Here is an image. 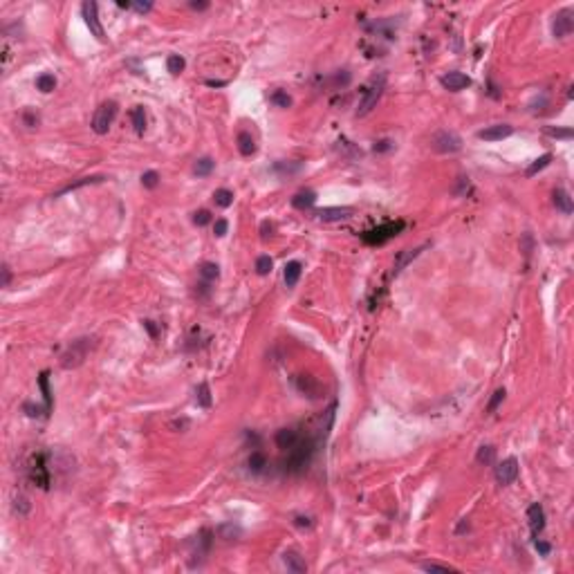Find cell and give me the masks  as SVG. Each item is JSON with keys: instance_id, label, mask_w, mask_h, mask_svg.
Returning a JSON list of instances; mask_svg holds the SVG:
<instances>
[{"instance_id": "816d5d0a", "label": "cell", "mask_w": 574, "mask_h": 574, "mask_svg": "<svg viewBox=\"0 0 574 574\" xmlns=\"http://www.w3.org/2000/svg\"><path fill=\"white\" fill-rule=\"evenodd\" d=\"M227 229H229V222L227 220H215V225H213V233L218 238H222L227 233Z\"/></svg>"}, {"instance_id": "94428289", "label": "cell", "mask_w": 574, "mask_h": 574, "mask_svg": "<svg viewBox=\"0 0 574 574\" xmlns=\"http://www.w3.org/2000/svg\"><path fill=\"white\" fill-rule=\"evenodd\" d=\"M171 427H173V429H182V431H184V429L189 427V419H175V422H173Z\"/></svg>"}, {"instance_id": "5bb4252c", "label": "cell", "mask_w": 574, "mask_h": 574, "mask_svg": "<svg viewBox=\"0 0 574 574\" xmlns=\"http://www.w3.org/2000/svg\"><path fill=\"white\" fill-rule=\"evenodd\" d=\"M511 133H514V128H511L509 123H493V126L485 128V131H480L478 137L485 139V141H498V139L509 137Z\"/></svg>"}, {"instance_id": "5b68a950", "label": "cell", "mask_w": 574, "mask_h": 574, "mask_svg": "<svg viewBox=\"0 0 574 574\" xmlns=\"http://www.w3.org/2000/svg\"><path fill=\"white\" fill-rule=\"evenodd\" d=\"M117 103L115 101H103L101 106H99L95 110V117H92V131H95L97 135H106L110 131V126H113L115 117H117Z\"/></svg>"}, {"instance_id": "f35d334b", "label": "cell", "mask_w": 574, "mask_h": 574, "mask_svg": "<svg viewBox=\"0 0 574 574\" xmlns=\"http://www.w3.org/2000/svg\"><path fill=\"white\" fill-rule=\"evenodd\" d=\"M269 99H271V103H276L279 108H289V106H292V97H289L287 92H283V90H276Z\"/></svg>"}, {"instance_id": "6f0895ef", "label": "cell", "mask_w": 574, "mask_h": 574, "mask_svg": "<svg viewBox=\"0 0 574 574\" xmlns=\"http://www.w3.org/2000/svg\"><path fill=\"white\" fill-rule=\"evenodd\" d=\"M261 231H263V238H269L271 231H274V225H271V222H263V225H261Z\"/></svg>"}, {"instance_id": "11a10c76", "label": "cell", "mask_w": 574, "mask_h": 574, "mask_svg": "<svg viewBox=\"0 0 574 574\" xmlns=\"http://www.w3.org/2000/svg\"><path fill=\"white\" fill-rule=\"evenodd\" d=\"M534 545H536V550H539V554H543V557H547V554L552 552V545H550V543H545V541H539V539H536Z\"/></svg>"}, {"instance_id": "680465c9", "label": "cell", "mask_w": 574, "mask_h": 574, "mask_svg": "<svg viewBox=\"0 0 574 574\" xmlns=\"http://www.w3.org/2000/svg\"><path fill=\"white\" fill-rule=\"evenodd\" d=\"M9 281H11V271L7 265H3V287H9Z\"/></svg>"}, {"instance_id": "52a82bcc", "label": "cell", "mask_w": 574, "mask_h": 574, "mask_svg": "<svg viewBox=\"0 0 574 574\" xmlns=\"http://www.w3.org/2000/svg\"><path fill=\"white\" fill-rule=\"evenodd\" d=\"M431 144H433V151L437 153H458L462 148V139L460 135H455L453 131H440L433 135V139H431Z\"/></svg>"}, {"instance_id": "44dd1931", "label": "cell", "mask_w": 574, "mask_h": 574, "mask_svg": "<svg viewBox=\"0 0 574 574\" xmlns=\"http://www.w3.org/2000/svg\"><path fill=\"white\" fill-rule=\"evenodd\" d=\"M236 144H238L240 155H245V157H249V155H254V153H256V141H254V137H251V133H247V131L238 133Z\"/></svg>"}, {"instance_id": "6125c7cd", "label": "cell", "mask_w": 574, "mask_h": 574, "mask_svg": "<svg viewBox=\"0 0 574 574\" xmlns=\"http://www.w3.org/2000/svg\"><path fill=\"white\" fill-rule=\"evenodd\" d=\"M523 240H525V256H529V254H532V236L527 233Z\"/></svg>"}, {"instance_id": "7402d4cb", "label": "cell", "mask_w": 574, "mask_h": 574, "mask_svg": "<svg viewBox=\"0 0 574 574\" xmlns=\"http://www.w3.org/2000/svg\"><path fill=\"white\" fill-rule=\"evenodd\" d=\"M552 197H554V207H557L559 211H563L565 215H570V213H572L574 205H572V197H570V193H567V191L557 189V191L552 193Z\"/></svg>"}, {"instance_id": "d4e9b609", "label": "cell", "mask_w": 574, "mask_h": 574, "mask_svg": "<svg viewBox=\"0 0 574 574\" xmlns=\"http://www.w3.org/2000/svg\"><path fill=\"white\" fill-rule=\"evenodd\" d=\"M301 263L299 261H292V263H287L285 265V271H283V279H285V285L287 287H294L296 283H299V279H301Z\"/></svg>"}, {"instance_id": "d6a6232c", "label": "cell", "mask_w": 574, "mask_h": 574, "mask_svg": "<svg viewBox=\"0 0 574 574\" xmlns=\"http://www.w3.org/2000/svg\"><path fill=\"white\" fill-rule=\"evenodd\" d=\"M476 460L480 462V465H485V467L493 465V460H496V449L489 447V444H487V447H480L478 453H476Z\"/></svg>"}, {"instance_id": "ac0fdd59", "label": "cell", "mask_w": 574, "mask_h": 574, "mask_svg": "<svg viewBox=\"0 0 574 574\" xmlns=\"http://www.w3.org/2000/svg\"><path fill=\"white\" fill-rule=\"evenodd\" d=\"M283 563L287 565V570L289 572H296V574H303V572H307V565H305V561H303V557H301L299 552H285L283 554Z\"/></svg>"}, {"instance_id": "ba28073f", "label": "cell", "mask_w": 574, "mask_h": 574, "mask_svg": "<svg viewBox=\"0 0 574 574\" xmlns=\"http://www.w3.org/2000/svg\"><path fill=\"white\" fill-rule=\"evenodd\" d=\"M518 473H521V467H518L516 458H507L503 460L501 465L496 467V480L501 485H511L518 480Z\"/></svg>"}, {"instance_id": "ab89813d", "label": "cell", "mask_w": 574, "mask_h": 574, "mask_svg": "<svg viewBox=\"0 0 574 574\" xmlns=\"http://www.w3.org/2000/svg\"><path fill=\"white\" fill-rule=\"evenodd\" d=\"M469 191H471V182H469V177H458V184H455V189H453V193L458 195V197H467L469 195Z\"/></svg>"}, {"instance_id": "be15d7a7", "label": "cell", "mask_w": 574, "mask_h": 574, "mask_svg": "<svg viewBox=\"0 0 574 574\" xmlns=\"http://www.w3.org/2000/svg\"><path fill=\"white\" fill-rule=\"evenodd\" d=\"M117 7H121V9H133V3H128V0H119V3H117Z\"/></svg>"}, {"instance_id": "9c48e42d", "label": "cell", "mask_w": 574, "mask_h": 574, "mask_svg": "<svg viewBox=\"0 0 574 574\" xmlns=\"http://www.w3.org/2000/svg\"><path fill=\"white\" fill-rule=\"evenodd\" d=\"M572 9H561L557 16H554V23H552V32L557 39H565V36L572 34L574 29V18H572Z\"/></svg>"}, {"instance_id": "603a6c76", "label": "cell", "mask_w": 574, "mask_h": 574, "mask_svg": "<svg viewBox=\"0 0 574 574\" xmlns=\"http://www.w3.org/2000/svg\"><path fill=\"white\" fill-rule=\"evenodd\" d=\"M39 386H41L43 399H45V411H47V415H49V413H52V409H54V399H52V391H49V373H47V370H43V373H41Z\"/></svg>"}, {"instance_id": "f907efd6", "label": "cell", "mask_w": 574, "mask_h": 574, "mask_svg": "<svg viewBox=\"0 0 574 574\" xmlns=\"http://www.w3.org/2000/svg\"><path fill=\"white\" fill-rule=\"evenodd\" d=\"M197 296H200V299H209V296H211V283L209 281H205V283H197Z\"/></svg>"}, {"instance_id": "8fae6325", "label": "cell", "mask_w": 574, "mask_h": 574, "mask_svg": "<svg viewBox=\"0 0 574 574\" xmlns=\"http://www.w3.org/2000/svg\"><path fill=\"white\" fill-rule=\"evenodd\" d=\"M353 213H355L353 207H325V209H319V211H314V215H317L319 220H323V222L345 220V218H350Z\"/></svg>"}, {"instance_id": "83f0119b", "label": "cell", "mask_w": 574, "mask_h": 574, "mask_svg": "<svg viewBox=\"0 0 574 574\" xmlns=\"http://www.w3.org/2000/svg\"><path fill=\"white\" fill-rule=\"evenodd\" d=\"M195 399H197V404H200L202 409H209V406H211V388H209L207 381L197 384V388H195Z\"/></svg>"}, {"instance_id": "e0dca14e", "label": "cell", "mask_w": 574, "mask_h": 574, "mask_svg": "<svg viewBox=\"0 0 574 574\" xmlns=\"http://www.w3.org/2000/svg\"><path fill=\"white\" fill-rule=\"evenodd\" d=\"M274 440H276V447H279V449H283V451H289V449H292L294 444L301 440V435L296 433L294 429H281L279 433H276Z\"/></svg>"}, {"instance_id": "e575fe53", "label": "cell", "mask_w": 574, "mask_h": 574, "mask_svg": "<svg viewBox=\"0 0 574 574\" xmlns=\"http://www.w3.org/2000/svg\"><path fill=\"white\" fill-rule=\"evenodd\" d=\"M301 169H303L301 162H276L274 164V171L281 173V175H294V173H299Z\"/></svg>"}, {"instance_id": "4fadbf2b", "label": "cell", "mask_w": 574, "mask_h": 574, "mask_svg": "<svg viewBox=\"0 0 574 574\" xmlns=\"http://www.w3.org/2000/svg\"><path fill=\"white\" fill-rule=\"evenodd\" d=\"M440 83L447 90H451V92H460V90H465V88L471 85V79H469L467 74H462V72H449V74H444V77L440 79Z\"/></svg>"}, {"instance_id": "8992f818", "label": "cell", "mask_w": 574, "mask_h": 574, "mask_svg": "<svg viewBox=\"0 0 574 574\" xmlns=\"http://www.w3.org/2000/svg\"><path fill=\"white\" fill-rule=\"evenodd\" d=\"M27 476L36 487L49 489V485H52V473H49V467L45 462V453L34 455V460L29 462V467H27Z\"/></svg>"}, {"instance_id": "74e56055", "label": "cell", "mask_w": 574, "mask_h": 574, "mask_svg": "<svg viewBox=\"0 0 574 574\" xmlns=\"http://www.w3.org/2000/svg\"><path fill=\"white\" fill-rule=\"evenodd\" d=\"M419 567L427 572H455V567L451 565H444V563H435V561H424V563H419Z\"/></svg>"}, {"instance_id": "60d3db41", "label": "cell", "mask_w": 574, "mask_h": 574, "mask_svg": "<svg viewBox=\"0 0 574 574\" xmlns=\"http://www.w3.org/2000/svg\"><path fill=\"white\" fill-rule=\"evenodd\" d=\"M29 509H32V505H29V501H27L25 496H18L16 501H14V511H16L18 516H27Z\"/></svg>"}, {"instance_id": "3957f363", "label": "cell", "mask_w": 574, "mask_h": 574, "mask_svg": "<svg viewBox=\"0 0 574 574\" xmlns=\"http://www.w3.org/2000/svg\"><path fill=\"white\" fill-rule=\"evenodd\" d=\"M384 88H386V74L381 72L377 77H373V81L363 90V99H361L359 108H357V117H366L368 113H373V108L377 106V101L384 95Z\"/></svg>"}, {"instance_id": "2e32d148", "label": "cell", "mask_w": 574, "mask_h": 574, "mask_svg": "<svg viewBox=\"0 0 574 574\" xmlns=\"http://www.w3.org/2000/svg\"><path fill=\"white\" fill-rule=\"evenodd\" d=\"M424 247H429V245H422V247H415V249H404V251H399L397 254V261H395V265H393V274L397 276L399 271H402L406 265H409L413 258H417L419 254H422V249Z\"/></svg>"}, {"instance_id": "f6af8a7d", "label": "cell", "mask_w": 574, "mask_h": 574, "mask_svg": "<svg viewBox=\"0 0 574 574\" xmlns=\"http://www.w3.org/2000/svg\"><path fill=\"white\" fill-rule=\"evenodd\" d=\"M271 265H274V263H271L269 256H261V258L256 261V271H258L261 276H267L269 271H271Z\"/></svg>"}, {"instance_id": "681fc988", "label": "cell", "mask_w": 574, "mask_h": 574, "mask_svg": "<svg viewBox=\"0 0 574 574\" xmlns=\"http://www.w3.org/2000/svg\"><path fill=\"white\" fill-rule=\"evenodd\" d=\"M23 121H25V126L36 128V126H39V115H34L32 110H25V113H23Z\"/></svg>"}, {"instance_id": "6da1fadb", "label": "cell", "mask_w": 574, "mask_h": 574, "mask_svg": "<svg viewBox=\"0 0 574 574\" xmlns=\"http://www.w3.org/2000/svg\"><path fill=\"white\" fill-rule=\"evenodd\" d=\"M317 447H319L317 440H312V437L303 440V437H301V440L287 451V458H285V462H283V469H285L287 473L305 471V469L310 467L312 455H314V451H317Z\"/></svg>"}, {"instance_id": "7a4b0ae2", "label": "cell", "mask_w": 574, "mask_h": 574, "mask_svg": "<svg viewBox=\"0 0 574 574\" xmlns=\"http://www.w3.org/2000/svg\"><path fill=\"white\" fill-rule=\"evenodd\" d=\"M404 227H406V222L404 220H397V222H384V225H379V227H375V229H368V231H363L361 233V240L366 245H384V243H388V240L391 238H395V236H399V233L404 231Z\"/></svg>"}, {"instance_id": "4316f807", "label": "cell", "mask_w": 574, "mask_h": 574, "mask_svg": "<svg viewBox=\"0 0 574 574\" xmlns=\"http://www.w3.org/2000/svg\"><path fill=\"white\" fill-rule=\"evenodd\" d=\"M131 119H133L135 133L144 135V131H146V110H144V106H135L131 110Z\"/></svg>"}, {"instance_id": "ee69618b", "label": "cell", "mask_w": 574, "mask_h": 574, "mask_svg": "<svg viewBox=\"0 0 574 574\" xmlns=\"http://www.w3.org/2000/svg\"><path fill=\"white\" fill-rule=\"evenodd\" d=\"M545 133L550 135V137H554V139H572L574 137L572 128H547Z\"/></svg>"}, {"instance_id": "484cf974", "label": "cell", "mask_w": 574, "mask_h": 574, "mask_svg": "<svg viewBox=\"0 0 574 574\" xmlns=\"http://www.w3.org/2000/svg\"><path fill=\"white\" fill-rule=\"evenodd\" d=\"M247 465H249L251 473H263L265 469L269 467V460H267V455H265L263 451H254L249 455V460H247Z\"/></svg>"}, {"instance_id": "1f68e13d", "label": "cell", "mask_w": 574, "mask_h": 574, "mask_svg": "<svg viewBox=\"0 0 574 574\" xmlns=\"http://www.w3.org/2000/svg\"><path fill=\"white\" fill-rule=\"evenodd\" d=\"M550 162H552V153H545V155H541L539 159H534L532 166H529V169L525 171V175H527V177H534L539 171H543L545 166H550Z\"/></svg>"}, {"instance_id": "bcb514c9", "label": "cell", "mask_w": 574, "mask_h": 574, "mask_svg": "<svg viewBox=\"0 0 574 574\" xmlns=\"http://www.w3.org/2000/svg\"><path fill=\"white\" fill-rule=\"evenodd\" d=\"M193 222H195L197 227H205V225H209V222H211V213H209L207 209H200V211L193 213Z\"/></svg>"}, {"instance_id": "9a60e30c", "label": "cell", "mask_w": 574, "mask_h": 574, "mask_svg": "<svg viewBox=\"0 0 574 574\" xmlns=\"http://www.w3.org/2000/svg\"><path fill=\"white\" fill-rule=\"evenodd\" d=\"M296 388H299L303 395H307L310 399H317L321 395V386L319 381L310 377V375H301V377H296Z\"/></svg>"}, {"instance_id": "836d02e7", "label": "cell", "mask_w": 574, "mask_h": 574, "mask_svg": "<svg viewBox=\"0 0 574 574\" xmlns=\"http://www.w3.org/2000/svg\"><path fill=\"white\" fill-rule=\"evenodd\" d=\"M213 202L218 207H222V209H227V207H231L233 205V193L229 189H218L213 193Z\"/></svg>"}, {"instance_id": "7bdbcfd3", "label": "cell", "mask_w": 574, "mask_h": 574, "mask_svg": "<svg viewBox=\"0 0 574 574\" xmlns=\"http://www.w3.org/2000/svg\"><path fill=\"white\" fill-rule=\"evenodd\" d=\"M505 395H507V393H505V388H498V391L491 395L489 404H487V413H493V411H496L498 406H501V402L505 399Z\"/></svg>"}, {"instance_id": "277c9868", "label": "cell", "mask_w": 574, "mask_h": 574, "mask_svg": "<svg viewBox=\"0 0 574 574\" xmlns=\"http://www.w3.org/2000/svg\"><path fill=\"white\" fill-rule=\"evenodd\" d=\"M90 350H92V339H88V337L77 339V341H72L70 345H67L65 353L61 355V366H63L65 370L81 366Z\"/></svg>"}, {"instance_id": "8d00e7d4", "label": "cell", "mask_w": 574, "mask_h": 574, "mask_svg": "<svg viewBox=\"0 0 574 574\" xmlns=\"http://www.w3.org/2000/svg\"><path fill=\"white\" fill-rule=\"evenodd\" d=\"M36 88H39L41 92H52L54 88H57V79H54V74H41V77L36 79Z\"/></svg>"}, {"instance_id": "d590c367", "label": "cell", "mask_w": 574, "mask_h": 574, "mask_svg": "<svg viewBox=\"0 0 574 574\" xmlns=\"http://www.w3.org/2000/svg\"><path fill=\"white\" fill-rule=\"evenodd\" d=\"M200 276H202L205 281L213 283V281L220 276V267H218L215 263H202V267H200Z\"/></svg>"}, {"instance_id": "f1b7e54d", "label": "cell", "mask_w": 574, "mask_h": 574, "mask_svg": "<svg viewBox=\"0 0 574 574\" xmlns=\"http://www.w3.org/2000/svg\"><path fill=\"white\" fill-rule=\"evenodd\" d=\"M213 169H215V162L211 157H200L195 162V166H193V173L197 177H207V175H211Z\"/></svg>"}, {"instance_id": "9f6ffc18", "label": "cell", "mask_w": 574, "mask_h": 574, "mask_svg": "<svg viewBox=\"0 0 574 574\" xmlns=\"http://www.w3.org/2000/svg\"><path fill=\"white\" fill-rule=\"evenodd\" d=\"M133 9L139 11V14H146V11L153 9V3H133Z\"/></svg>"}, {"instance_id": "4dcf8cb0", "label": "cell", "mask_w": 574, "mask_h": 574, "mask_svg": "<svg viewBox=\"0 0 574 574\" xmlns=\"http://www.w3.org/2000/svg\"><path fill=\"white\" fill-rule=\"evenodd\" d=\"M166 67H169V72L173 74V77H177V74L184 72V67H187V61H184L180 54H171V57L166 59Z\"/></svg>"}, {"instance_id": "db71d44e", "label": "cell", "mask_w": 574, "mask_h": 574, "mask_svg": "<svg viewBox=\"0 0 574 574\" xmlns=\"http://www.w3.org/2000/svg\"><path fill=\"white\" fill-rule=\"evenodd\" d=\"M294 525L296 527H305V529H310L314 523H312V518L310 516H294Z\"/></svg>"}, {"instance_id": "b9f144b4", "label": "cell", "mask_w": 574, "mask_h": 574, "mask_svg": "<svg viewBox=\"0 0 574 574\" xmlns=\"http://www.w3.org/2000/svg\"><path fill=\"white\" fill-rule=\"evenodd\" d=\"M141 184H144L146 189H155L159 184V173L157 171H146L144 175H141Z\"/></svg>"}, {"instance_id": "c3c4849f", "label": "cell", "mask_w": 574, "mask_h": 574, "mask_svg": "<svg viewBox=\"0 0 574 574\" xmlns=\"http://www.w3.org/2000/svg\"><path fill=\"white\" fill-rule=\"evenodd\" d=\"M393 148H395V144L391 139H377L375 146H373V151L375 153H388V151H393Z\"/></svg>"}, {"instance_id": "d6986e66", "label": "cell", "mask_w": 574, "mask_h": 574, "mask_svg": "<svg viewBox=\"0 0 574 574\" xmlns=\"http://www.w3.org/2000/svg\"><path fill=\"white\" fill-rule=\"evenodd\" d=\"M314 202H317V193H314V191H310V189L299 191V193L292 197V207H294V209H301V211H305V209H312Z\"/></svg>"}, {"instance_id": "e7e4bbea", "label": "cell", "mask_w": 574, "mask_h": 574, "mask_svg": "<svg viewBox=\"0 0 574 574\" xmlns=\"http://www.w3.org/2000/svg\"><path fill=\"white\" fill-rule=\"evenodd\" d=\"M465 529H469V523H467V521H462V525L458 527V534H462V532H465Z\"/></svg>"}, {"instance_id": "f546056e", "label": "cell", "mask_w": 574, "mask_h": 574, "mask_svg": "<svg viewBox=\"0 0 574 574\" xmlns=\"http://www.w3.org/2000/svg\"><path fill=\"white\" fill-rule=\"evenodd\" d=\"M218 534H220V539H225V541H236V539H240L243 529H240L238 525H233V523H225V525L218 527Z\"/></svg>"}, {"instance_id": "30bf717a", "label": "cell", "mask_w": 574, "mask_h": 574, "mask_svg": "<svg viewBox=\"0 0 574 574\" xmlns=\"http://www.w3.org/2000/svg\"><path fill=\"white\" fill-rule=\"evenodd\" d=\"M81 11H83L85 25L90 27V32L95 34L99 41H106V34H103V27H101V23H99V16H97V3H90V0H88V3H83Z\"/></svg>"}, {"instance_id": "7c38bea8", "label": "cell", "mask_w": 574, "mask_h": 574, "mask_svg": "<svg viewBox=\"0 0 574 574\" xmlns=\"http://www.w3.org/2000/svg\"><path fill=\"white\" fill-rule=\"evenodd\" d=\"M527 521H529V529H532V536L534 539H539V534L545 529V511H543V507L539 503L529 505L527 509Z\"/></svg>"}, {"instance_id": "7dc6e473", "label": "cell", "mask_w": 574, "mask_h": 574, "mask_svg": "<svg viewBox=\"0 0 574 574\" xmlns=\"http://www.w3.org/2000/svg\"><path fill=\"white\" fill-rule=\"evenodd\" d=\"M23 411L27 413L29 417H41V415L47 417V411H45V409H41V406H34V404H29V402L23 404Z\"/></svg>"}, {"instance_id": "91938a15", "label": "cell", "mask_w": 574, "mask_h": 574, "mask_svg": "<svg viewBox=\"0 0 574 574\" xmlns=\"http://www.w3.org/2000/svg\"><path fill=\"white\" fill-rule=\"evenodd\" d=\"M191 5V9H195V11H205V9H209V3H189Z\"/></svg>"}, {"instance_id": "f5cc1de1", "label": "cell", "mask_w": 574, "mask_h": 574, "mask_svg": "<svg viewBox=\"0 0 574 574\" xmlns=\"http://www.w3.org/2000/svg\"><path fill=\"white\" fill-rule=\"evenodd\" d=\"M141 325H144V328L148 330V335H151L153 339H157V335H159V330H157V325H155V321H151V319H144V321H141Z\"/></svg>"}, {"instance_id": "ffe728a7", "label": "cell", "mask_w": 574, "mask_h": 574, "mask_svg": "<svg viewBox=\"0 0 574 574\" xmlns=\"http://www.w3.org/2000/svg\"><path fill=\"white\" fill-rule=\"evenodd\" d=\"M195 552L193 557H205V554H209V550H211V543H213V532L211 529H202L200 534L195 536Z\"/></svg>"}, {"instance_id": "cb8c5ba5", "label": "cell", "mask_w": 574, "mask_h": 574, "mask_svg": "<svg viewBox=\"0 0 574 574\" xmlns=\"http://www.w3.org/2000/svg\"><path fill=\"white\" fill-rule=\"evenodd\" d=\"M106 180V177L103 175H95V177H81V180H77V182H72V184H67V187H63L61 191H57V193H54V197H61L63 193H70V191H77V189H81V187H88V184H97V182H103Z\"/></svg>"}]
</instances>
